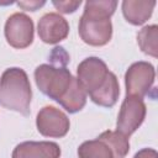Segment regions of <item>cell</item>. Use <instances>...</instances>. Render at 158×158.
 <instances>
[{
	"label": "cell",
	"instance_id": "6da1fadb",
	"mask_svg": "<svg viewBox=\"0 0 158 158\" xmlns=\"http://www.w3.org/2000/svg\"><path fill=\"white\" fill-rule=\"evenodd\" d=\"M77 75L79 84L96 105L106 106L118 98L120 85L117 77L109 70L101 58L88 57L83 59L77 68Z\"/></svg>",
	"mask_w": 158,
	"mask_h": 158
},
{
	"label": "cell",
	"instance_id": "7a4b0ae2",
	"mask_svg": "<svg viewBox=\"0 0 158 158\" xmlns=\"http://www.w3.org/2000/svg\"><path fill=\"white\" fill-rule=\"evenodd\" d=\"M117 6L115 0H89L79 20V36L89 46L101 47L112 37L111 16Z\"/></svg>",
	"mask_w": 158,
	"mask_h": 158
},
{
	"label": "cell",
	"instance_id": "3957f363",
	"mask_svg": "<svg viewBox=\"0 0 158 158\" xmlns=\"http://www.w3.org/2000/svg\"><path fill=\"white\" fill-rule=\"evenodd\" d=\"M31 99L32 90L27 73L17 67L7 68L0 78V105L27 116Z\"/></svg>",
	"mask_w": 158,
	"mask_h": 158
},
{
	"label": "cell",
	"instance_id": "277c9868",
	"mask_svg": "<svg viewBox=\"0 0 158 158\" xmlns=\"http://www.w3.org/2000/svg\"><path fill=\"white\" fill-rule=\"evenodd\" d=\"M75 77L64 65L41 64L35 69L37 88L54 101H59L70 88Z\"/></svg>",
	"mask_w": 158,
	"mask_h": 158
},
{
	"label": "cell",
	"instance_id": "5b68a950",
	"mask_svg": "<svg viewBox=\"0 0 158 158\" xmlns=\"http://www.w3.org/2000/svg\"><path fill=\"white\" fill-rule=\"evenodd\" d=\"M156 79L154 67L144 60L132 63L125 74L126 95L144 98L152 90Z\"/></svg>",
	"mask_w": 158,
	"mask_h": 158
},
{
	"label": "cell",
	"instance_id": "8992f818",
	"mask_svg": "<svg viewBox=\"0 0 158 158\" xmlns=\"http://www.w3.org/2000/svg\"><path fill=\"white\" fill-rule=\"evenodd\" d=\"M146 104L141 98L126 95L117 116V131L126 137L131 136L143 123L146 117Z\"/></svg>",
	"mask_w": 158,
	"mask_h": 158
},
{
	"label": "cell",
	"instance_id": "52a82bcc",
	"mask_svg": "<svg viewBox=\"0 0 158 158\" xmlns=\"http://www.w3.org/2000/svg\"><path fill=\"white\" fill-rule=\"evenodd\" d=\"M33 21L23 12H15L5 22V38L7 43L17 49L28 47L33 42Z\"/></svg>",
	"mask_w": 158,
	"mask_h": 158
},
{
	"label": "cell",
	"instance_id": "ba28073f",
	"mask_svg": "<svg viewBox=\"0 0 158 158\" xmlns=\"http://www.w3.org/2000/svg\"><path fill=\"white\" fill-rule=\"evenodd\" d=\"M36 126L42 136L60 138L68 133L70 121L62 110L54 106H44L37 114Z\"/></svg>",
	"mask_w": 158,
	"mask_h": 158
},
{
	"label": "cell",
	"instance_id": "9c48e42d",
	"mask_svg": "<svg viewBox=\"0 0 158 158\" xmlns=\"http://www.w3.org/2000/svg\"><path fill=\"white\" fill-rule=\"evenodd\" d=\"M37 32L42 42L56 44L67 38L69 33V23L62 15L57 12H48L40 19Z\"/></svg>",
	"mask_w": 158,
	"mask_h": 158
},
{
	"label": "cell",
	"instance_id": "30bf717a",
	"mask_svg": "<svg viewBox=\"0 0 158 158\" xmlns=\"http://www.w3.org/2000/svg\"><path fill=\"white\" fill-rule=\"evenodd\" d=\"M60 148L56 142L25 141L17 144L11 158H59Z\"/></svg>",
	"mask_w": 158,
	"mask_h": 158
},
{
	"label": "cell",
	"instance_id": "8fae6325",
	"mask_svg": "<svg viewBox=\"0 0 158 158\" xmlns=\"http://www.w3.org/2000/svg\"><path fill=\"white\" fill-rule=\"evenodd\" d=\"M156 6L154 0H125L122 1V14L127 22L135 26L143 25L152 16Z\"/></svg>",
	"mask_w": 158,
	"mask_h": 158
},
{
	"label": "cell",
	"instance_id": "7c38bea8",
	"mask_svg": "<svg viewBox=\"0 0 158 158\" xmlns=\"http://www.w3.org/2000/svg\"><path fill=\"white\" fill-rule=\"evenodd\" d=\"M58 104L69 114H75L80 111L86 104V93L79 84L78 79L74 78L70 88L58 101Z\"/></svg>",
	"mask_w": 158,
	"mask_h": 158
},
{
	"label": "cell",
	"instance_id": "4fadbf2b",
	"mask_svg": "<svg viewBox=\"0 0 158 158\" xmlns=\"http://www.w3.org/2000/svg\"><path fill=\"white\" fill-rule=\"evenodd\" d=\"M79 158H115L111 148L101 138L83 142L78 147Z\"/></svg>",
	"mask_w": 158,
	"mask_h": 158
},
{
	"label": "cell",
	"instance_id": "5bb4252c",
	"mask_svg": "<svg viewBox=\"0 0 158 158\" xmlns=\"http://www.w3.org/2000/svg\"><path fill=\"white\" fill-rule=\"evenodd\" d=\"M137 43L141 51L153 58L158 57V26H144L137 33Z\"/></svg>",
	"mask_w": 158,
	"mask_h": 158
},
{
	"label": "cell",
	"instance_id": "9a60e30c",
	"mask_svg": "<svg viewBox=\"0 0 158 158\" xmlns=\"http://www.w3.org/2000/svg\"><path fill=\"white\" fill-rule=\"evenodd\" d=\"M99 138L105 141L107 146L111 148L115 158H125L130 151V142L128 138L120 133L118 131H105L102 132Z\"/></svg>",
	"mask_w": 158,
	"mask_h": 158
},
{
	"label": "cell",
	"instance_id": "2e32d148",
	"mask_svg": "<svg viewBox=\"0 0 158 158\" xmlns=\"http://www.w3.org/2000/svg\"><path fill=\"white\" fill-rule=\"evenodd\" d=\"M49 59L51 64L67 67V64L69 63V54L65 52L63 47H54L49 54Z\"/></svg>",
	"mask_w": 158,
	"mask_h": 158
},
{
	"label": "cell",
	"instance_id": "e0dca14e",
	"mask_svg": "<svg viewBox=\"0 0 158 158\" xmlns=\"http://www.w3.org/2000/svg\"><path fill=\"white\" fill-rule=\"evenodd\" d=\"M53 6L62 14H73L81 5L80 0H64V1H52Z\"/></svg>",
	"mask_w": 158,
	"mask_h": 158
},
{
	"label": "cell",
	"instance_id": "ac0fdd59",
	"mask_svg": "<svg viewBox=\"0 0 158 158\" xmlns=\"http://www.w3.org/2000/svg\"><path fill=\"white\" fill-rule=\"evenodd\" d=\"M46 4L44 0H25V1H19L17 5L19 7H21L22 10H26V11H36L38 10L40 7H42L43 5Z\"/></svg>",
	"mask_w": 158,
	"mask_h": 158
},
{
	"label": "cell",
	"instance_id": "d6986e66",
	"mask_svg": "<svg viewBox=\"0 0 158 158\" xmlns=\"http://www.w3.org/2000/svg\"><path fill=\"white\" fill-rule=\"evenodd\" d=\"M133 158H158L157 151L153 148H143L138 151Z\"/></svg>",
	"mask_w": 158,
	"mask_h": 158
}]
</instances>
